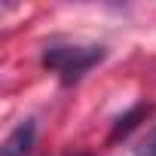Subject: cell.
Returning <instances> with one entry per match:
<instances>
[{
  "instance_id": "obj_2",
  "label": "cell",
  "mask_w": 156,
  "mask_h": 156,
  "mask_svg": "<svg viewBox=\"0 0 156 156\" xmlns=\"http://www.w3.org/2000/svg\"><path fill=\"white\" fill-rule=\"evenodd\" d=\"M34 119H25L22 126H16L9 132V138L3 141V156H25L34 144Z\"/></svg>"
},
{
  "instance_id": "obj_4",
  "label": "cell",
  "mask_w": 156,
  "mask_h": 156,
  "mask_svg": "<svg viewBox=\"0 0 156 156\" xmlns=\"http://www.w3.org/2000/svg\"><path fill=\"white\" fill-rule=\"evenodd\" d=\"M73 156H89V153H73Z\"/></svg>"
},
{
  "instance_id": "obj_3",
  "label": "cell",
  "mask_w": 156,
  "mask_h": 156,
  "mask_svg": "<svg viewBox=\"0 0 156 156\" xmlns=\"http://www.w3.org/2000/svg\"><path fill=\"white\" fill-rule=\"evenodd\" d=\"M141 156H156V129L147 135V141H144V147H141Z\"/></svg>"
},
{
  "instance_id": "obj_1",
  "label": "cell",
  "mask_w": 156,
  "mask_h": 156,
  "mask_svg": "<svg viewBox=\"0 0 156 156\" xmlns=\"http://www.w3.org/2000/svg\"><path fill=\"white\" fill-rule=\"evenodd\" d=\"M101 46H46L43 67L61 76V83H76L80 76L101 61Z\"/></svg>"
}]
</instances>
